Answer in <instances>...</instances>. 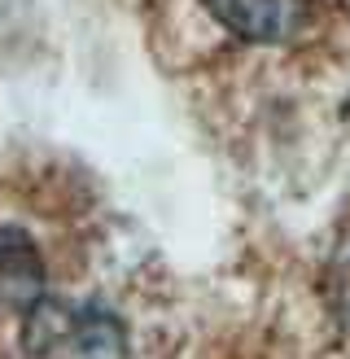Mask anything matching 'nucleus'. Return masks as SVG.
<instances>
[{"instance_id":"nucleus-3","label":"nucleus","mask_w":350,"mask_h":359,"mask_svg":"<svg viewBox=\"0 0 350 359\" xmlns=\"http://www.w3.org/2000/svg\"><path fill=\"white\" fill-rule=\"evenodd\" d=\"M44 298V259L18 228H0V311L27 316Z\"/></svg>"},{"instance_id":"nucleus-1","label":"nucleus","mask_w":350,"mask_h":359,"mask_svg":"<svg viewBox=\"0 0 350 359\" xmlns=\"http://www.w3.org/2000/svg\"><path fill=\"white\" fill-rule=\"evenodd\" d=\"M22 342L31 359H122L127 333L92 302H66L44 294L22 316Z\"/></svg>"},{"instance_id":"nucleus-2","label":"nucleus","mask_w":350,"mask_h":359,"mask_svg":"<svg viewBox=\"0 0 350 359\" xmlns=\"http://www.w3.org/2000/svg\"><path fill=\"white\" fill-rule=\"evenodd\" d=\"M232 35L254 44H285L307 22V0H202Z\"/></svg>"}]
</instances>
